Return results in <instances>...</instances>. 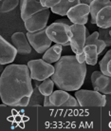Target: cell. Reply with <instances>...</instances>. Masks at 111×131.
Listing matches in <instances>:
<instances>
[{
	"label": "cell",
	"mask_w": 111,
	"mask_h": 131,
	"mask_svg": "<svg viewBox=\"0 0 111 131\" xmlns=\"http://www.w3.org/2000/svg\"><path fill=\"white\" fill-rule=\"evenodd\" d=\"M27 65L10 64L0 77V97L9 106H28L34 88Z\"/></svg>",
	"instance_id": "cell-1"
},
{
	"label": "cell",
	"mask_w": 111,
	"mask_h": 131,
	"mask_svg": "<svg viewBox=\"0 0 111 131\" xmlns=\"http://www.w3.org/2000/svg\"><path fill=\"white\" fill-rule=\"evenodd\" d=\"M55 71L51 76L55 85L60 89L76 91L84 85L86 75L85 63L77 61L75 55L62 56L54 64Z\"/></svg>",
	"instance_id": "cell-2"
},
{
	"label": "cell",
	"mask_w": 111,
	"mask_h": 131,
	"mask_svg": "<svg viewBox=\"0 0 111 131\" xmlns=\"http://www.w3.org/2000/svg\"><path fill=\"white\" fill-rule=\"evenodd\" d=\"M47 34L53 43L62 45L63 47L70 46L71 30L70 26L59 22H53L46 29Z\"/></svg>",
	"instance_id": "cell-3"
},
{
	"label": "cell",
	"mask_w": 111,
	"mask_h": 131,
	"mask_svg": "<svg viewBox=\"0 0 111 131\" xmlns=\"http://www.w3.org/2000/svg\"><path fill=\"white\" fill-rule=\"evenodd\" d=\"M75 97L79 102L80 106L88 107L96 106L103 107L106 105L105 95L97 90H88V89H78L75 91Z\"/></svg>",
	"instance_id": "cell-4"
},
{
	"label": "cell",
	"mask_w": 111,
	"mask_h": 131,
	"mask_svg": "<svg viewBox=\"0 0 111 131\" xmlns=\"http://www.w3.org/2000/svg\"><path fill=\"white\" fill-rule=\"evenodd\" d=\"M27 66L29 67L30 77L34 81H44L53 75L55 71L54 66L43 59L30 60Z\"/></svg>",
	"instance_id": "cell-5"
},
{
	"label": "cell",
	"mask_w": 111,
	"mask_h": 131,
	"mask_svg": "<svg viewBox=\"0 0 111 131\" xmlns=\"http://www.w3.org/2000/svg\"><path fill=\"white\" fill-rule=\"evenodd\" d=\"M71 30V39H70V48L72 51L78 54L84 51L86 43V38L89 35L87 28L85 25L73 24L70 26Z\"/></svg>",
	"instance_id": "cell-6"
},
{
	"label": "cell",
	"mask_w": 111,
	"mask_h": 131,
	"mask_svg": "<svg viewBox=\"0 0 111 131\" xmlns=\"http://www.w3.org/2000/svg\"><path fill=\"white\" fill-rule=\"evenodd\" d=\"M50 12H51L50 9H46V10L34 13L33 15L25 20L24 23H25V28L27 31L35 32V31H39V30L47 29Z\"/></svg>",
	"instance_id": "cell-7"
},
{
	"label": "cell",
	"mask_w": 111,
	"mask_h": 131,
	"mask_svg": "<svg viewBox=\"0 0 111 131\" xmlns=\"http://www.w3.org/2000/svg\"><path fill=\"white\" fill-rule=\"evenodd\" d=\"M27 37L34 50L40 54H44L47 51V49L51 47L52 41L49 39V37L47 34L46 29L35 32L28 31Z\"/></svg>",
	"instance_id": "cell-8"
},
{
	"label": "cell",
	"mask_w": 111,
	"mask_h": 131,
	"mask_svg": "<svg viewBox=\"0 0 111 131\" xmlns=\"http://www.w3.org/2000/svg\"><path fill=\"white\" fill-rule=\"evenodd\" d=\"M89 15H90V6L87 4L79 3L76 6L72 7L69 10L66 17H69L73 24L85 25L89 20Z\"/></svg>",
	"instance_id": "cell-9"
},
{
	"label": "cell",
	"mask_w": 111,
	"mask_h": 131,
	"mask_svg": "<svg viewBox=\"0 0 111 131\" xmlns=\"http://www.w3.org/2000/svg\"><path fill=\"white\" fill-rule=\"evenodd\" d=\"M90 79L95 90L105 95H111V76L103 73L101 70H95L92 72Z\"/></svg>",
	"instance_id": "cell-10"
},
{
	"label": "cell",
	"mask_w": 111,
	"mask_h": 131,
	"mask_svg": "<svg viewBox=\"0 0 111 131\" xmlns=\"http://www.w3.org/2000/svg\"><path fill=\"white\" fill-rule=\"evenodd\" d=\"M17 49L14 48L13 44H10L4 39L3 36L0 37V64L3 65H9L14 61L16 57Z\"/></svg>",
	"instance_id": "cell-11"
},
{
	"label": "cell",
	"mask_w": 111,
	"mask_h": 131,
	"mask_svg": "<svg viewBox=\"0 0 111 131\" xmlns=\"http://www.w3.org/2000/svg\"><path fill=\"white\" fill-rule=\"evenodd\" d=\"M12 44L14 46L18 53L21 55L29 54L33 49L29 43V39H28V37H27V34L21 32V31L14 32L12 35Z\"/></svg>",
	"instance_id": "cell-12"
},
{
	"label": "cell",
	"mask_w": 111,
	"mask_h": 131,
	"mask_svg": "<svg viewBox=\"0 0 111 131\" xmlns=\"http://www.w3.org/2000/svg\"><path fill=\"white\" fill-rule=\"evenodd\" d=\"M20 7V15L23 21L27 20L29 17L34 13L48 9L43 6L40 0H24V2Z\"/></svg>",
	"instance_id": "cell-13"
},
{
	"label": "cell",
	"mask_w": 111,
	"mask_h": 131,
	"mask_svg": "<svg viewBox=\"0 0 111 131\" xmlns=\"http://www.w3.org/2000/svg\"><path fill=\"white\" fill-rule=\"evenodd\" d=\"M70 94L69 91L64 90V89H60L55 90L52 92L51 95H49V100L51 103V107L53 106H57V107H65V103L69 101L70 98Z\"/></svg>",
	"instance_id": "cell-14"
},
{
	"label": "cell",
	"mask_w": 111,
	"mask_h": 131,
	"mask_svg": "<svg viewBox=\"0 0 111 131\" xmlns=\"http://www.w3.org/2000/svg\"><path fill=\"white\" fill-rule=\"evenodd\" d=\"M62 51H63V46L55 44L51 46L49 49H47V51L43 54L42 59L45 60L46 62L49 64H54V63L58 62L60 58L62 57Z\"/></svg>",
	"instance_id": "cell-15"
},
{
	"label": "cell",
	"mask_w": 111,
	"mask_h": 131,
	"mask_svg": "<svg viewBox=\"0 0 111 131\" xmlns=\"http://www.w3.org/2000/svg\"><path fill=\"white\" fill-rule=\"evenodd\" d=\"M96 26L102 29L111 27V5L103 8L98 13L96 17Z\"/></svg>",
	"instance_id": "cell-16"
},
{
	"label": "cell",
	"mask_w": 111,
	"mask_h": 131,
	"mask_svg": "<svg viewBox=\"0 0 111 131\" xmlns=\"http://www.w3.org/2000/svg\"><path fill=\"white\" fill-rule=\"evenodd\" d=\"M81 3L80 0H61V2L56 5L55 7L51 8V13L58 14L60 16H66L69 10L72 7L76 6L77 4Z\"/></svg>",
	"instance_id": "cell-17"
},
{
	"label": "cell",
	"mask_w": 111,
	"mask_h": 131,
	"mask_svg": "<svg viewBox=\"0 0 111 131\" xmlns=\"http://www.w3.org/2000/svg\"><path fill=\"white\" fill-rule=\"evenodd\" d=\"M111 0H94L90 6V15L89 20L92 24H96V17L100 10L106 6H110Z\"/></svg>",
	"instance_id": "cell-18"
},
{
	"label": "cell",
	"mask_w": 111,
	"mask_h": 131,
	"mask_svg": "<svg viewBox=\"0 0 111 131\" xmlns=\"http://www.w3.org/2000/svg\"><path fill=\"white\" fill-rule=\"evenodd\" d=\"M85 52L86 54V62L85 64L90 66H95L98 63L99 51L97 47L95 45H85Z\"/></svg>",
	"instance_id": "cell-19"
},
{
	"label": "cell",
	"mask_w": 111,
	"mask_h": 131,
	"mask_svg": "<svg viewBox=\"0 0 111 131\" xmlns=\"http://www.w3.org/2000/svg\"><path fill=\"white\" fill-rule=\"evenodd\" d=\"M85 45H95L97 47L99 51V54L103 53V51L106 49V45L105 43L99 38V31H94L93 33L89 34L86 38V43Z\"/></svg>",
	"instance_id": "cell-20"
},
{
	"label": "cell",
	"mask_w": 111,
	"mask_h": 131,
	"mask_svg": "<svg viewBox=\"0 0 111 131\" xmlns=\"http://www.w3.org/2000/svg\"><path fill=\"white\" fill-rule=\"evenodd\" d=\"M44 102H45V96L40 92L39 88L35 86L32 94L30 96L29 106H42L44 105Z\"/></svg>",
	"instance_id": "cell-21"
},
{
	"label": "cell",
	"mask_w": 111,
	"mask_h": 131,
	"mask_svg": "<svg viewBox=\"0 0 111 131\" xmlns=\"http://www.w3.org/2000/svg\"><path fill=\"white\" fill-rule=\"evenodd\" d=\"M54 85H55L54 81L51 79V77H49V78L42 81L38 88H39L40 92L42 93L43 95L44 96H49V95H51V94H52Z\"/></svg>",
	"instance_id": "cell-22"
},
{
	"label": "cell",
	"mask_w": 111,
	"mask_h": 131,
	"mask_svg": "<svg viewBox=\"0 0 111 131\" xmlns=\"http://www.w3.org/2000/svg\"><path fill=\"white\" fill-rule=\"evenodd\" d=\"M18 5H20L19 0H2L0 4V12L1 13H10L14 10Z\"/></svg>",
	"instance_id": "cell-23"
},
{
	"label": "cell",
	"mask_w": 111,
	"mask_h": 131,
	"mask_svg": "<svg viewBox=\"0 0 111 131\" xmlns=\"http://www.w3.org/2000/svg\"><path fill=\"white\" fill-rule=\"evenodd\" d=\"M99 38L103 40L106 45V48L111 47V27L102 29L99 28Z\"/></svg>",
	"instance_id": "cell-24"
},
{
	"label": "cell",
	"mask_w": 111,
	"mask_h": 131,
	"mask_svg": "<svg viewBox=\"0 0 111 131\" xmlns=\"http://www.w3.org/2000/svg\"><path fill=\"white\" fill-rule=\"evenodd\" d=\"M110 61H111V49L105 53V56L103 57V59L99 63V65H100V70H101L103 73H105V74L109 75V76H111V75H110V73H109V71H108L107 67Z\"/></svg>",
	"instance_id": "cell-25"
},
{
	"label": "cell",
	"mask_w": 111,
	"mask_h": 131,
	"mask_svg": "<svg viewBox=\"0 0 111 131\" xmlns=\"http://www.w3.org/2000/svg\"><path fill=\"white\" fill-rule=\"evenodd\" d=\"M40 2L45 8L51 9L53 7H55L56 5H58L61 2V0H40Z\"/></svg>",
	"instance_id": "cell-26"
},
{
	"label": "cell",
	"mask_w": 111,
	"mask_h": 131,
	"mask_svg": "<svg viewBox=\"0 0 111 131\" xmlns=\"http://www.w3.org/2000/svg\"><path fill=\"white\" fill-rule=\"evenodd\" d=\"M76 56V59L77 61L80 63H85L86 62V54H85V50L81 53H78V54H75Z\"/></svg>",
	"instance_id": "cell-27"
},
{
	"label": "cell",
	"mask_w": 111,
	"mask_h": 131,
	"mask_svg": "<svg viewBox=\"0 0 111 131\" xmlns=\"http://www.w3.org/2000/svg\"><path fill=\"white\" fill-rule=\"evenodd\" d=\"M56 22H59V23L65 24V25H69V26H72V25H73V23H72L71 21L69 20V17H66V18H60V19L56 20Z\"/></svg>",
	"instance_id": "cell-28"
},
{
	"label": "cell",
	"mask_w": 111,
	"mask_h": 131,
	"mask_svg": "<svg viewBox=\"0 0 111 131\" xmlns=\"http://www.w3.org/2000/svg\"><path fill=\"white\" fill-rule=\"evenodd\" d=\"M44 106H47V107H51V103H50V100H49V96H45Z\"/></svg>",
	"instance_id": "cell-29"
},
{
	"label": "cell",
	"mask_w": 111,
	"mask_h": 131,
	"mask_svg": "<svg viewBox=\"0 0 111 131\" xmlns=\"http://www.w3.org/2000/svg\"><path fill=\"white\" fill-rule=\"evenodd\" d=\"M93 1H94V0H80V2H81V3L87 4V5H90V4H91Z\"/></svg>",
	"instance_id": "cell-30"
},
{
	"label": "cell",
	"mask_w": 111,
	"mask_h": 131,
	"mask_svg": "<svg viewBox=\"0 0 111 131\" xmlns=\"http://www.w3.org/2000/svg\"><path fill=\"white\" fill-rule=\"evenodd\" d=\"M107 69H108V71H109V73H110V75H111V61L109 62V64H108Z\"/></svg>",
	"instance_id": "cell-31"
},
{
	"label": "cell",
	"mask_w": 111,
	"mask_h": 131,
	"mask_svg": "<svg viewBox=\"0 0 111 131\" xmlns=\"http://www.w3.org/2000/svg\"><path fill=\"white\" fill-rule=\"evenodd\" d=\"M19 1H20V5H19V6H21V5H22V3L24 2V0H19Z\"/></svg>",
	"instance_id": "cell-32"
},
{
	"label": "cell",
	"mask_w": 111,
	"mask_h": 131,
	"mask_svg": "<svg viewBox=\"0 0 111 131\" xmlns=\"http://www.w3.org/2000/svg\"><path fill=\"white\" fill-rule=\"evenodd\" d=\"M1 1H2V0H1Z\"/></svg>",
	"instance_id": "cell-33"
}]
</instances>
